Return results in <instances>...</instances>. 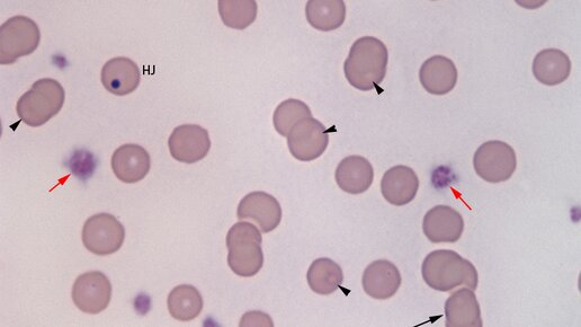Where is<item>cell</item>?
I'll return each instance as SVG.
<instances>
[{
	"mask_svg": "<svg viewBox=\"0 0 581 327\" xmlns=\"http://www.w3.org/2000/svg\"><path fill=\"white\" fill-rule=\"evenodd\" d=\"M389 52L381 40L364 37L354 42L345 61V77L362 92L377 90L387 75Z\"/></svg>",
	"mask_w": 581,
	"mask_h": 327,
	"instance_id": "obj_1",
	"label": "cell"
},
{
	"mask_svg": "<svg viewBox=\"0 0 581 327\" xmlns=\"http://www.w3.org/2000/svg\"><path fill=\"white\" fill-rule=\"evenodd\" d=\"M422 275L429 287L441 293H449L461 286L476 290L479 284L475 265L451 250L429 253L423 262Z\"/></svg>",
	"mask_w": 581,
	"mask_h": 327,
	"instance_id": "obj_2",
	"label": "cell"
},
{
	"mask_svg": "<svg viewBox=\"0 0 581 327\" xmlns=\"http://www.w3.org/2000/svg\"><path fill=\"white\" fill-rule=\"evenodd\" d=\"M65 101V88L56 79H39L17 102V116L26 126L39 128L57 116Z\"/></svg>",
	"mask_w": 581,
	"mask_h": 327,
	"instance_id": "obj_3",
	"label": "cell"
},
{
	"mask_svg": "<svg viewBox=\"0 0 581 327\" xmlns=\"http://www.w3.org/2000/svg\"><path fill=\"white\" fill-rule=\"evenodd\" d=\"M262 244V234L255 225L241 222L232 226L227 235L231 271L239 277L256 276L264 265Z\"/></svg>",
	"mask_w": 581,
	"mask_h": 327,
	"instance_id": "obj_4",
	"label": "cell"
},
{
	"mask_svg": "<svg viewBox=\"0 0 581 327\" xmlns=\"http://www.w3.org/2000/svg\"><path fill=\"white\" fill-rule=\"evenodd\" d=\"M41 33L37 23L26 16H14L0 26V65H12L38 49Z\"/></svg>",
	"mask_w": 581,
	"mask_h": 327,
	"instance_id": "obj_5",
	"label": "cell"
},
{
	"mask_svg": "<svg viewBox=\"0 0 581 327\" xmlns=\"http://www.w3.org/2000/svg\"><path fill=\"white\" fill-rule=\"evenodd\" d=\"M473 165L482 180L494 184L506 182L516 171V153L504 141L490 140L477 149Z\"/></svg>",
	"mask_w": 581,
	"mask_h": 327,
	"instance_id": "obj_6",
	"label": "cell"
},
{
	"mask_svg": "<svg viewBox=\"0 0 581 327\" xmlns=\"http://www.w3.org/2000/svg\"><path fill=\"white\" fill-rule=\"evenodd\" d=\"M125 238L123 225L111 214H97L88 218L83 227L82 240L86 249L98 256L118 252Z\"/></svg>",
	"mask_w": 581,
	"mask_h": 327,
	"instance_id": "obj_7",
	"label": "cell"
},
{
	"mask_svg": "<svg viewBox=\"0 0 581 327\" xmlns=\"http://www.w3.org/2000/svg\"><path fill=\"white\" fill-rule=\"evenodd\" d=\"M329 132L320 121L306 118L297 123L288 136L291 155L301 162H311L326 152Z\"/></svg>",
	"mask_w": 581,
	"mask_h": 327,
	"instance_id": "obj_8",
	"label": "cell"
},
{
	"mask_svg": "<svg viewBox=\"0 0 581 327\" xmlns=\"http://www.w3.org/2000/svg\"><path fill=\"white\" fill-rule=\"evenodd\" d=\"M71 297L79 311L100 314L111 303V281L100 271L86 272L75 281Z\"/></svg>",
	"mask_w": 581,
	"mask_h": 327,
	"instance_id": "obj_9",
	"label": "cell"
},
{
	"mask_svg": "<svg viewBox=\"0 0 581 327\" xmlns=\"http://www.w3.org/2000/svg\"><path fill=\"white\" fill-rule=\"evenodd\" d=\"M169 152L177 162L195 164L207 157L211 148L209 131L198 125H183L172 132Z\"/></svg>",
	"mask_w": 581,
	"mask_h": 327,
	"instance_id": "obj_10",
	"label": "cell"
},
{
	"mask_svg": "<svg viewBox=\"0 0 581 327\" xmlns=\"http://www.w3.org/2000/svg\"><path fill=\"white\" fill-rule=\"evenodd\" d=\"M237 215L239 220H253L263 233H271L281 224L282 208L271 194L257 191L240 201Z\"/></svg>",
	"mask_w": 581,
	"mask_h": 327,
	"instance_id": "obj_11",
	"label": "cell"
},
{
	"mask_svg": "<svg viewBox=\"0 0 581 327\" xmlns=\"http://www.w3.org/2000/svg\"><path fill=\"white\" fill-rule=\"evenodd\" d=\"M423 231L432 243H455L462 237L464 220L452 207L436 206L425 215Z\"/></svg>",
	"mask_w": 581,
	"mask_h": 327,
	"instance_id": "obj_12",
	"label": "cell"
},
{
	"mask_svg": "<svg viewBox=\"0 0 581 327\" xmlns=\"http://www.w3.org/2000/svg\"><path fill=\"white\" fill-rule=\"evenodd\" d=\"M111 164L116 178L123 183L134 184L146 178L151 159L145 148L127 144L115 150Z\"/></svg>",
	"mask_w": 581,
	"mask_h": 327,
	"instance_id": "obj_13",
	"label": "cell"
},
{
	"mask_svg": "<svg viewBox=\"0 0 581 327\" xmlns=\"http://www.w3.org/2000/svg\"><path fill=\"white\" fill-rule=\"evenodd\" d=\"M401 284L398 268L387 260L374 261L363 273V289L373 299H390L397 294Z\"/></svg>",
	"mask_w": 581,
	"mask_h": 327,
	"instance_id": "obj_14",
	"label": "cell"
},
{
	"mask_svg": "<svg viewBox=\"0 0 581 327\" xmlns=\"http://www.w3.org/2000/svg\"><path fill=\"white\" fill-rule=\"evenodd\" d=\"M419 190V179L413 169L399 165L392 167L384 174L381 181V192L393 206H406L413 201Z\"/></svg>",
	"mask_w": 581,
	"mask_h": 327,
	"instance_id": "obj_15",
	"label": "cell"
},
{
	"mask_svg": "<svg viewBox=\"0 0 581 327\" xmlns=\"http://www.w3.org/2000/svg\"><path fill=\"white\" fill-rule=\"evenodd\" d=\"M101 81L107 92L118 96L129 95L140 85V69L129 58H113L104 65Z\"/></svg>",
	"mask_w": 581,
	"mask_h": 327,
	"instance_id": "obj_16",
	"label": "cell"
},
{
	"mask_svg": "<svg viewBox=\"0 0 581 327\" xmlns=\"http://www.w3.org/2000/svg\"><path fill=\"white\" fill-rule=\"evenodd\" d=\"M458 69L453 61L444 56H434L425 61L420 68L419 79L426 92L433 95H446L458 83Z\"/></svg>",
	"mask_w": 581,
	"mask_h": 327,
	"instance_id": "obj_17",
	"label": "cell"
},
{
	"mask_svg": "<svg viewBox=\"0 0 581 327\" xmlns=\"http://www.w3.org/2000/svg\"><path fill=\"white\" fill-rule=\"evenodd\" d=\"M446 326L481 327V309L475 291L462 288L455 291L445 303Z\"/></svg>",
	"mask_w": 581,
	"mask_h": 327,
	"instance_id": "obj_18",
	"label": "cell"
},
{
	"mask_svg": "<svg viewBox=\"0 0 581 327\" xmlns=\"http://www.w3.org/2000/svg\"><path fill=\"white\" fill-rule=\"evenodd\" d=\"M335 178L338 187L346 193L361 194L371 188L374 180L373 166L362 156H348L338 164Z\"/></svg>",
	"mask_w": 581,
	"mask_h": 327,
	"instance_id": "obj_19",
	"label": "cell"
},
{
	"mask_svg": "<svg viewBox=\"0 0 581 327\" xmlns=\"http://www.w3.org/2000/svg\"><path fill=\"white\" fill-rule=\"evenodd\" d=\"M533 74L538 82L547 86L565 83L571 73V61L565 52L559 49H545L535 56Z\"/></svg>",
	"mask_w": 581,
	"mask_h": 327,
	"instance_id": "obj_20",
	"label": "cell"
},
{
	"mask_svg": "<svg viewBox=\"0 0 581 327\" xmlns=\"http://www.w3.org/2000/svg\"><path fill=\"white\" fill-rule=\"evenodd\" d=\"M306 15L312 28L334 31L345 22L346 6L343 0H311L306 6Z\"/></svg>",
	"mask_w": 581,
	"mask_h": 327,
	"instance_id": "obj_21",
	"label": "cell"
},
{
	"mask_svg": "<svg viewBox=\"0 0 581 327\" xmlns=\"http://www.w3.org/2000/svg\"><path fill=\"white\" fill-rule=\"evenodd\" d=\"M309 287L318 295H330L342 286L344 273L341 265L327 258L318 259L310 265L308 275Z\"/></svg>",
	"mask_w": 581,
	"mask_h": 327,
	"instance_id": "obj_22",
	"label": "cell"
},
{
	"mask_svg": "<svg viewBox=\"0 0 581 327\" xmlns=\"http://www.w3.org/2000/svg\"><path fill=\"white\" fill-rule=\"evenodd\" d=\"M168 311L177 321L190 322L203 311V298L200 291L191 285L175 287L167 300Z\"/></svg>",
	"mask_w": 581,
	"mask_h": 327,
	"instance_id": "obj_23",
	"label": "cell"
},
{
	"mask_svg": "<svg viewBox=\"0 0 581 327\" xmlns=\"http://www.w3.org/2000/svg\"><path fill=\"white\" fill-rule=\"evenodd\" d=\"M218 6L222 22L230 29L245 30L255 22L257 17L258 6L253 0H246V2L221 0Z\"/></svg>",
	"mask_w": 581,
	"mask_h": 327,
	"instance_id": "obj_24",
	"label": "cell"
},
{
	"mask_svg": "<svg viewBox=\"0 0 581 327\" xmlns=\"http://www.w3.org/2000/svg\"><path fill=\"white\" fill-rule=\"evenodd\" d=\"M311 117V110L305 102L296 99L286 100L277 106L274 112V128L281 136L288 137L299 121Z\"/></svg>",
	"mask_w": 581,
	"mask_h": 327,
	"instance_id": "obj_25",
	"label": "cell"
},
{
	"mask_svg": "<svg viewBox=\"0 0 581 327\" xmlns=\"http://www.w3.org/2000/svg\"><path fill=\"white\" fill-rule=\"evenodd\" d=\"M69 164L71 171L82 179L92 175L95 169L94 156L85 152V150H80V152L76 153Z\"/></svg>",
	"mask_w": 581,
	"mask_h": 327,
	"instance_id": "obj_26",
	"label": "cell"
}]
</instances>
